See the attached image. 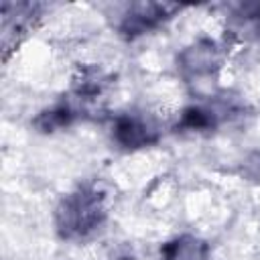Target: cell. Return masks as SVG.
Segmentation results:
<instances>
[{"label":"cell","instance_id":"obj_1","mask_svg":"<svg viewBox=\"0 0 260 260\" xmlns=\"http://www.w3.org/2000/svg\"><path fill=\"white\" fill-rule=\"evenodd\" d=\"M108 221V195L95 181H83L67 191L53 211V225L65 242H87Z\"/></svg>","mask_w":260,"mask_h":260},{"label":"cell","instance_id":"obj_2","mask_svg":"<svg viewBox=\"0 0 260 260\" xmlns=\"http://www.w3.org/2000/svg\"><path fill=\"white\" fill-rule=\"evenodd\" d=\"M246 110V104L238 95L221 93V95H209L203 102H195L185 106L179 112V118L173 126L175 132L181 134H209L215 132L219 126L242 118Z\"/></svg>","mask_w":260,"mask_h":260},{"label":"cell","instance_id":"obj_3","mask_svg":"<svg viewBox=\"0 0 260 260\" xmlns=\"http://www.w3.org/2000/svg\"><path fill=\"white\" fill-rule=\"evenodd\" d=\"M225 63V49L211 37H199L177 53L175 65L187 83H207L217 77Z\"/></svg>","mask_w":260,"mask_h":260},{"label":"cell","instance_id":"obj_4","mask_svg":"<svg viewBox=\"0 0 260 260\" xmlns=\"http://www.w3.org/2000/svg\"><path fill=\"white\" fill-rule=\"evenodd\" d=\"M162 136L158 120L144 110H126L112 118L110 138L112 142L128 152L154 146Z\"/></svg>","mask_w":260,"mask_h":260},{"label":"cell","instance_id":"obj_5","mask_svg":"<svg viewBox=\"0 0 260 260\" xmlns=\"http://www.w3.org/2000/svg\"><path fill=\"white\" fill-rule=\"evenodd\" d=\"M181 10L183 4H175V2H132L118 16L116 30L122 39L134 41L165 26Z\"/></svg>","mask_w":260,"mask_h":260},{"label":"cell","instance_id":"obj_6","mask_svg":"<svg viewBox=\"0 0 260 260\" xmlns=\"http://www.w3.org/2000/svg\"><path fill=\"white\" fill-rule=\"evenodd\" d=\"M85 116H87L85 104L69 93V95H63V98L55 100L51 106L43 108L32 118V126L41 134H55V132L71 128L73 124H77Z\"/></svg>","mask_w":260,"mask_h":260},{"label":"cell","instance_id":"obj_7","mask_svg":"<svg viewBox=\"0 0 260 260\" xmlns=\"http://www.w3.org/2000/svg\"><path fill=\"white\" fill-rule=\"evenodd\" d=\"M39 4L32 2H4L2 4V47L4 53L16 47L22 37H26L35 22L39 20Z\"/></svg>","mask_w":260,"mask_h":260},{"label":"cell","instance_id":"obj_8","mask_svg":"<svg viewBox=\"0 0 260 260\" xmlns=\"http://www.w3.org/2000/svg\"><path fill=\"white\" fill-rule=\"evenodd\" d=\"M158 260H211V246L195 234H179L160 246Z\"/></svg>","mask_w":260,"mask_h":260},{"label":"cell","instance_id":"obj_9","mask_svg":"<svg viewBox=\"0 0 260 260\" xmlns=\"http://www.w3.org/2000/svg\"><path fill=\"white\" fill-rule=\"evenodd\" d=\"M228 32L238 41H260V2L236 4L228 16Z\"/></svg>","mask_w":260,"mask_h":260},{"label":"cell","instance_id":"obj_10","mask_svg":"<svg viewBox=\"0 0 260 260\" xmlns=\"http://www.w3.org/2000/svg\"><path fill=\"white\" fill-rule=\"evenodd\" d=\"M110 83V75L95 67V65H87V67H81L77 71V75L73 77V83H71V95H75L77 100H81L83 104L91 102V100H98L104 89L108 87Z\"/></svg>","mask_w":260,"mask_h":260}]
</instances>
